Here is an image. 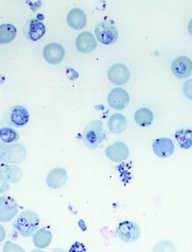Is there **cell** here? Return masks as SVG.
<instances>
[{
	"instance_id": "6da1fadb",
	"label": "cell",
	"mask_w": 192,
	"mask_h": 252,
	"mask_svg": "<svg viewBox=\"0 0 192 252\" xmlns=\"http://www.w3.org/2000/svg\"><path fill=\"white\" fill-rule=\"evenodd\" d=\"M40 225V218L35 212L27 210L19 214L13 222L15 229L25 237L33 234Z\"/></svg>"
},
{
	"instance_id": "7a4b0ae2",
	"label": "cell",
	"mask_w": 192,
	"mask_h": 252,
	"mask_svg": "<svg viewBox=\"0 0 192 252\" xmlns=\"http://www.w3.org/2000/svg\"><path fill=\"white\" fill-rule=\"evenodd\" d=\"M106 135L103 130L102 122L93 121L86 126L83 132V141L87 148L95 150L106 139Z\"/></svg>"
},
{
	"instance_id": "3957f363",
	"label": "cell",
	"mask_w": 192,
	"mask_h": 252,
	"mask_svg": "<svg viewBox=\"0 0 192 252\" xmlns=\"http://www.w3.org/2000/svg\"><path fill=\"white\" fill-rule=\"evenodd\" d=\"M27 156L25 147L20 144H9L0 147V161L9 164H19Z\"/></svg>"
},
{
	"instance_id": "277c9868",
	"label": "cell",
	"mask_w": 192,
	"mask_h": 252,
	"mask_svg": "<svg viewBox=\"0 0 192 252\" xmlns=\"http://www.w3.org/2000/svg\"><path fill=\"white\" fill-rule=\"evenodd\" d=\"M95 33L97 41L104 45L115 43L119 36L116 28L106 22L99 23L95 29Z\"/></svg>"
},
{
	"instance_id": "5b68a950",
	"label": "cell",
	"mask_w": 192,
	"mask_h": 252,
	"mask_svg": "<svg viewBox=\"0 0 192 252\" xmlns=\"http://www.w3.org/2000/svg\"><path fill=\"white\" fill-rule=\"evenodd\" d=\"M17 202L8 195L0 197V222H9L17 215Z\"/></svg>"
},
{
	"instance_id": "8992f818",
	"label": "cell",
	"mask_w": 192,
	"mask_h": 252,
	"mask_svg": "<svg viewBox=\"0 0 192 252\" xmlns=\"http://www.w3.org/2000/svg\"><path fill=\"white\" fill-rule=\"evenodd\" d=\"M139 225L132 221L126 220L118 225L117 234L122 241L133 243L138 240L140 236Z\"/></svg>"
},
{
	"instance_id": "52a82bcc",
	"label": "cell",
	"mask_w": 192,
	"mask_h": 252,
	"mask_svg": "<svg viewBox=\"0 0 192 252\" xmlns=\"http://www.w3.org/2000/svg\"><path fill=\"white\" fill-rule=\"evenodd\" d=\"M129 100V95L123 88H114L108 94V104L110 107L115 110H122L125 109L128 106Z\"/></svg>"
},
{
	"instance_id": "ba28073f",
	"label": "cell",
	"mask_w": 192,
	"mask_h": 252,
	"mask_svg": "<svg viewBox=\"0 0 192 252\" xmlns=\"http://www.w3.org/2000/svg\"><path fill=\"white\" fill-rule=\"evenodd\" d=\"M107 76L114 85H124L129 80L130 71L124 64H115L108 70Z\"/></svg>"
},
{
	"instance_id": "9c48e42d",
	"label": "cell",
	"mask_w": 192,
	"mask_h": 252,
	"mask_svg": "<svg viewBox=\"0 0 192 252\" xmlns=\"http://www.w3.org/2000/svg\"><path fill=\"white\" fill-rule=\"evenodd\" d=\"M106 157L114 163H120L128 158L129 151L124 143L115 142L106 149Z\"/></svg>"
},
{
	"instance_id": "30bf717a",
	"label": "cell",
	"mask_w": 192,
	"mask_h": 252,
	"mask_svg": "<svg viewBox=\"0 0 192 252\" xmlns=\"http://www.w3.org/2000/svg\"><path fill=\"white\" fill-rule=\"evenodd\" d=\"M64 56V49L60 44H48L43 50V57L44 60L49 64H59L63 61Z\"/></svg>"
},
{
	"instance_id": "8fae6325",
	"label": "cell",
	"mask_w": 192,
	"mask_h": 252,
	"mask_svg": "<svg viewBox=\"0 0 192 252\" xmlns=\"http://www.w3.org/2000/svg\"><path fill=\"white\" fill-rule=\"evenodd\" d=\"M171 70L179 79H186L192 75V63L187 57H179L173 61Z\"/></svg>"
},
{
	"instance_id": "7c38bea8",
	"label": "cell",
	"mask_w": 192,
	"mask_h": 252,
	"mask_svg": "<svg viewBox=\"0 0 192 252\" xmlns=\"http://www.w3.org/2000/svg\"><path fill=\"white\" fill-rule=\"evenodd\" d=\"M152 150L158 157L165 158L172 156L174 152V144L170 138H157L152 144Z\"/></svg>"
},
{
	"instance_id": "4fadbf2b",
	"label": "cell",
	"mask_w": 192,
	"mask_h": 252,
	"mask_svg": "<svg viewBox=\"0 0 192 252\" xmlns=\"http://www.w3.org/2000/svg\"><path fill=\"white\" fill-rule=\"evenodd\" d=\"M75 47L82 54H90L96 50L97 42L93 33L87 32H83L76 38Z\"/></svg>"
},
{
	"instance_id": "5bb4252c",
	"label": "cell",
	"mask_w": 192,
	"mask_h": 252,
	"mask_svg": "<svg viewBox=\"0 0 192 252\" xmlns=\"http://www.w3.org/2000/svg\"><path fill=\"white\" fill-rule=\"evenodd\" d=\"M30 114L23 106L16 105L10 109L9 113V122L12 126L22 127L29 122Z\"/></svg>"
},
{
	"instance_id": "9a60e30c",
	"label": "cell",
	"mask_w": 192,
	"mask_h": 252,
	"mask_svg": "<svg viewBox=\"0 0 192 252\" xmlns=\"http://www.w3.org/2000/svg\"><path fill=\"white\" fill-rule=\"evenodd\" d=\"M25 35L33 42L39 40L46 33V28L41 22L32 19L28 20L25 26Z\"/></svg>"
},
{
	"instance_id": "2e32d148",
	"label": "cell",
	"mask_w": 192,
	"mask_h": 252,
	"mask_svg": "<svg viewBox=\"0 0 192 252\" xmlns=\"http://www.w3.org/2000/svg\"><path fill=\"white\" fill-rule=\"evenodd\" d=\"M67 173L63 168L58 167L52 169L46 178L47 187L51 189H60L67 182Z\"/></svg>"
},
{
	"instance_id": "e0dca14e",
	"label": "cell",
	"mask_w": 192,
	"mask_h": 252,
	"mask_svg": "<svg viewBox=\"0 0 192 252\" xmlns=\"http://www.w3.org/2000/svg\"><path fill=\"white\" fill-rule=\"evenodd\" d=\"M0 175L10 184L19 182L23 177V172L19 166L2 163L0 164Z\"/></svg>"
},
{
	"instance_id": "ac0fdd59",
	"label": "cell",
	"mask_w": 192,
	"mask_h": 252,
	"mask_svg": "<svg viewBox=\"0 0 192 252\" xmlns=\"http://www.w3.org/2000/svg\"><path fill=\"white\" fill-rule=\"evenodd\" d=\"M68 26L75 30H81L87 25V16L80 8H73L69 11L66 17Z\"/></svg>"
},
{
	"instance_id": "d6986e66",
	"label": "cell",
	"mask_w": 192,
	"mask_h": 252,
	"mask_svg": "<svg viewBox=\"0 0 192 252\" xmlns=\"http://www.w3.org/2000/svg\"><path fill=\"white\" fill-rule=\"evenodd\" d=\"M53 240V234L47 227L40 228L32 236V243L38 249H46Z\"/></svg>"
},
{
	"instance_id": "ffe728a7",
	"label": "cell",
	"mask_w": 192,
	"mask_h": 252,
	"mask_svg": "<svg viewBox=\"0 0 192 252\" xmlns=\"http://www.w3.org/2000/svg\"><path fill=\"white\" fill-rule=\"evenodd\" d=\"M108 126L109 130L114 134H121L126 130L127 126V119L120 113L112 115L109 119Z\"/></svg>"
},
{
	"instance_id": "44dd1931",
	"label": "cell",
	"mask_w": 192,
	"mask_h": 252,
	"mask_svg": "<svg viewBox=\"0 0 192 252\" xmlns=\"http://www.w3.org/2000/svg\"><path fill=\"white\" fill-rule=\"evenodd\" d=\"M134 121L139 126L147 127L152 125L154 121V114L149 109L143 107L138 109L134 113Z\"/></svg>"
},
{
	"instance_id": "7402d4cb",
	"label": "cell",
	"mask_w": 192,
	"mask_h": 252,
	"mask_svg": "<svg viewBox=\"0 0 192 252\" xmlns=\"http://www.w3.org/2000/svg\"><path fill=\"white\" fill-rule=\"evenodd\" d=\"M17 30L13 25L2 24L0 26V44L5 45L14 40Z\"/></svg>"
},
{
	"instance_id": "603a6c76",
	"label": "cell",
	"mask_w": 192,
	"mask_h": 252,
	"mask_svg": "<svg viewBox=\"0 0 192 252\" xmlns=\"http://www.w3.org/2000/svg\"><path fill=\"white\" fill-rule=\"evenodd\" d=\"M19 139V135L15 129L10 127L0 129V147L6 144H12Z\"/></svg>"
},
{
	"instance_id": "cb8c5ba5",
	"label": "cell",
	"mask_w": 192,
	"mask_h": 252,
	"mask_svg": "<svg viewBox=\"0 0 192 252\" xmlns=\"http://www.w3.org/2000/svg\"><path fill=\"white\" fill-rule=\"evenodd\" d=\"M192 135L191 129H180L176 132L175 138L181 148L184 149V150H189L192 147Z\"/></svg>"
},
{
	"instance_id": "d4e9b609",
	"label": "cell",
	"mask_w": 192,
	"mask_h": 252,
	"mask_svg": "<svg viewBox=\"0 0 192 252\" xmlns=\"http://www.w3.org/2000/svg\"><path fill=\"white\" fill-rule=\"evenodd\" d=\"M3 252H25V249L19 246V245L16 244V243H11V242L7 241L4 244V247H3Z\"/></svg>"
},
{
	"instance_id": "484cf974",
	"label": "cell",
	"mask_w": 192,
	"mask_h": 252,
	"mask_svg": "<svg viewBox=\"0 0 192 252\" xmlns=\"http://www.w3.org/2000/svg\"><path fill=\"white\" fill-rule=\"evenodd\" d=\"M9 189H10V184L0 175V194L6 192Z\"/></svg>"
},
{
	"instance_id": "4316f807",
	"label": "cell",
	"mask_w": 192,
	"mask_h": 252,
	"mask_svg": "<svg viewBox=\"0 0 192 252\" xmlns=\"http://www.w3.org/2000/svg\"><path fill=\"white\" fill-rule=\"evenodd\" d=\"M6 237V231L2 225H0V243L5 239Z\"/></svg>"
}]
</instances>
